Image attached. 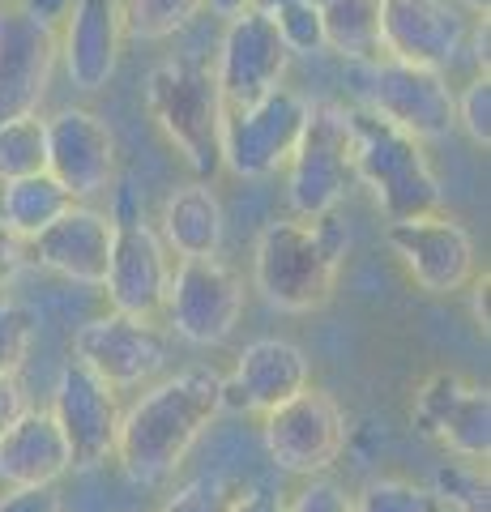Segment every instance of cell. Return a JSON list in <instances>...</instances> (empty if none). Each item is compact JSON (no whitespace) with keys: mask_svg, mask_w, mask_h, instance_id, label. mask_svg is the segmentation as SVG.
<instances>
[{"mask_svg":"<svg viewBox=\"0 0 491 512\" xmlns=\"http://www.w3.org/2000/svg\"><path fill=\"white\" fill-rule=\"evenodd\" d=\"M321 18L325 52H338L351 64L380 60V0H312Z\"/></svg>","mask_w":491,"mask_h":512,"instance_id":"d4e9b609","label":"cell"},{"mask_svg":"<svg viewBox=\"0 0 491 512\" xmlns=\"http://www.w3.org/2000/svg\"><path fill=\"white\" fill-rule=\"evenodd\" d=\"M312 384L308 355L287 338H257L240 350L235 372L223 376V410L269 414Z\"/></svg>","mask_w":491,"mask_h":512,"instance_id":"d6986e66","label":"cell"},{"mask_svg":"<svg viewBox=\"0 0 491 512\" xmlns=\"http://www.w3.org/2000/svg\"><path fill=\"white\" fill-rule=\"evenodd\" d=\"M287 512H355V495H346V487L329 483V478H312L287 504Z\"/></svg>","mask_w":491,"mask_h":512,"instance_id":"836d02e7","label":"cell"},{"mask_svg":"<svg viewBox=\"0 0 491 512\" xmlns=\"http://www.w3.org/2000/svg\"><path fill=\"white\" fill-rule=\"evenodd\" d=\"M282 43H287L291 56H316L325 52V35H321V18H316V5L312 0H291V5H282L274 18Z\"/></svg>","mask_w":491,"mask_h":512,"instance_id":"4dcf8cb0","label":"cell"},{"mask_svg":"<svg viewBox=\"0 0 491 512\" xmlns=\"http://www.w3.org/2000/svg\"><path fill=\"white\" fill-rule=\"evenodd\" d=\"M261 419L269 461L291 474H325L346 448V410L334 402V393L312 384Z\"/></svg>","mask_w":491,"mask_h":512,"instance_id":"30bf717a","label":"cell"},{"mask_svg":"<svg viewBox=\"0 0 491 512\" xmlns=\"http://www.w3.org/2000/svg\"><path fill=\"white\" fill-rule=\"evenodd\" d=\"M355 184V137H351V103L316 99L308 103V120L299 146L287 163V205L295 218L334 214Z\"/></svg>","mask_w":491,"mask_h":512,"instance_id":"5b68a950","label":"cell"},{"mask_svg":"<svg viewBox=\"0 0 491 512\" xmlns=\"http://www.w3.org/2000/svg\"><path fill=\"white\" fill-rule=\"evenodd\" d=\"M308 120V99L291 86H278L252 107L223 111V167L240 180H265L287 171Z\"/></svg>","mask_w":491,"mask_h":512,"instance_id":"ba28073f","label":"cell"},{"mask_svg":"<svg viewBox=\"0 0 491 512\" xmlns=\"http://www.w3.org/2000/svg\"><path fill=\"white\" fill-rule=\"evenodd\" d=\"M0 512H65L56 487H9L0 495Z\"/></svg>","mask_w":491,"mask_h":512,"instance_id":"e575fe53","label":"cell"},{"mask_svg":"<svg viewBox=\"0 0 491 512\" xmlns=\"http://www.w3.org/2000/svg\"><path fill=\"white\" fill-rule=\"evenodd\" d=\"M116 5H120L124 39L154 43L184 30L205 9V0H116Z\"/></svg>","mask_w":491,"mask_h":512,"instance_id":"4316f807","label":"cell"},{"mask_svg":"<svg viewBox=\"0 0 491 512\" xmlns=\"http://www.w3.org/2000/svg\"><path fill=\"white\" fill-rule=\"evenodd\" d=\"M205 5H210V13H214V18L231 22V18H240L244 9H252V0H205Z\"/></svg>","mask_w":491,"mask_h":512,"instance_id":"60d3db41","label":"cell"},{"mask_svg":"<svg viewBox=\"0 0 491 512\" xmlns=\"http://www.w3.org/2000/svg\"><path fill=\"white\" fill-rule=\"evenodd\" d=\"M69 470V444L60 436L52 410L30 406L0 436V478L9 487H56Z\"/></svg>","mask_w":491,"mask_h":512,"instance_id":"7402d4cb","label":"cell"},{"mask_svg":"<svg viewBox=\"0 0 491 512\" xmlns=\"http://www.w3.org/2000/svg\"><path fill=\"white\" fill-rule=\"evenodd\" d=\"M124 52V26L116 0H73L60 30V60L77 90H103L116 77Z\"/></svg>","mask_w":491,"mask_h":512,"instance_id":"44dd1931","label":"cell"},{"mask_svg":"<svg viewBox=\"0 0 491 512\" xmlns=\"http://www.w3.org/2000/svg\"><path fill=\"white\" fill-rule=\"evenodd\" d=\"M120 393L112 384L69 359L60 367L56 397H52V419L60 436L69 444V466L73 470H94L116 453V431H120Z\"/></svg>","mask_w":491,"mask_h":512,"instance_id":"4fadbf2b","label":"cell"},{"mask_svg":"<svg viewBox=\"0 0 491 512\" xmlns=\"http://www.w3.org/2000/svg\"><path fill=\"white\" fill-rule=\"evenodd\" d=\"M231 512H287V500L269 487H248L231 500Z\"/></svg>","mask_w":491,"mask_h":512,"instance_id":"74e56055","label":"cell"},{"mask_svg":"<svg viewBox=\"0 0 491 512\" xmlns=\"http://www.w3.org/2000/svg\"><path fill=\"white\" fill-rule=\"evenodd\" d=\"M223 201L210 184H184L163 201V248L180 261H210L223 248Z\"/></svg>","mask_w":491,"mask_h":512,"instance_id":"603a6c76","label":"cell"},{"mask_svg":"<svg viewBox=\"0 0 491 512\" xmlns=\"http://www.w3.org/2000/svg\"><path fill=\"white\" fill-rule=\"evenodd\" d=\"M359 94L363 107L415 137L419 146L449 141L457 133V90L445 73L380 56L372 64H359Z\"/></svg>","mask_w":491,"mask_h":512,"instance_id":"8992f818","label":"cell"},{"mask_svg":"<svg viewBox=\"0 0 491 512\" xmlns=\"http://www.w3.org/2000/svg\"><path fill=\"white\" fill-rule=\"evenodd\" d=\"M146 111L184 167L201 175V184L223 171V99L210 64H154L146 77Z\"/></svg>","mask_w":491,"mask_h":512,"instance_id":"277c9868","label":"cell"},{"mask_svg":"<svg viewBox=\"0 0 491 512\" xmlns=\"http://www.w3.org/2000/svg\"><path fill=\"white\" fill-rule=\"evenodd\" d=\"M355 512H445L432 487H419L410 478H372L355 495Z\"/></svg>","mask_w":491,"mask_h":512,"instance_id":"f1b7e54d","label":"cell"},{"mask_svg":"<svg viewBox=\"0 0 491 512\" xmlns=\"http://www.w3.org/2000/svg\"><path fill=\"white\" fill-rule=\"evenodd\" d=\"M47 175L60 180L73 201H90L116 184V133L86 107H60L47 116Z\"/></svg>","mask_w":491,"mask_h":512,"instance_id":"ac0fdd59","label":"cell"},{"mask_svg":"<svg viewBox=\"0 0 491 512\" xmlns=\"http://www.w3.org/2000/svg\"><path fill=\"white\" fill-rule=\"evenodd\" d=\"M60 60V30L9 0L0 5V124L39 111Z\"/></svg>","mask_w":491,"mask_h":512,"instance_id":"5bb4252c","label":"cell"},{"mask_svg":"<svg viewBox=\"0 0 491 512\" xmlns=\"http://www.w3.org/2000/svg\"><path fill=\"white\" fill-rule=\"evenodd\" d=\"M457 128H462L479 150L491 146V77H474V82L457 94Z\"/></svg>","mask_w":491,"mask_h":512,"instance_id":"d6a6232c","label":"cell"},{"mask_svg":"<svg viewBox=\"0 0 491 512\" xmlns=\"http://www.w3.org/2000/svg\"><path fill=\"white\" fill-rule=\"evenodd\" d=\"M18 5L30 13V18H39V22H47V26H56V22L69 13L73 0H18Z\"/></svg>","mask_w":491,"mask_h":512,"instance_id":"ab89813d","label":"cell"},{"mask_svg":"<svg viewBox=\"0 0 491 512\" xmlns=\"http://www.w3.org/2000/svg\"><path fill=\"white\" fill-rule=\"evenodd\" d=\"M171 355V338L150 320H129V316H99L86 320L73 338V359L90 367L94 376L112 389H137L154 372H163Z\"/></svg>","mask_w":491,"mask_h":512,"instance_id":"2e32d148","label":"cell"},{"mask_svg":"<svg viewBox=\"0 0 491 512\" xmlns=\"http://www.w3.org/2000/svg\"><path fill=\"white\" fill-rule=\"evenodd\" d=\"M112 235V214L94 210V205H73L65 218H56L52 227L30 239L26 256L77 286H103L107 261H112Z\"/></svg>","mask_w":491,"mask_h":512,"instance_id":"ffe728a7","label":"cell"},{"mask_svg":"<svg viewBox=\"0 0 491 512\" xmlns=\"http://www.w3.org/2000/svg\"><path fill=\"white\" fill-rule=\"evenodd\" d=\"M436 500L440 508L453 512H491V487H487V466H470V461H449L436 470Z\"/></svg>","mask_w":491,"mask_h":512,"instance_id":"83f0119b","label":"cell"},{"mask_svg":"<svg viewBox=\"0 0 491 512\" xmlns=\"http://www.w3.org/2000/svg\"><path fill=\"white\" fill-rule=\"evenodd\" d=\"M30 410V397H26V384L18 376H0V436L22 419Z\"/></svg>","mask_w":491,"mask_h":512,"instance_id":"d590c367","label":"cell"},{"mask_svg":"<svg viewBox=\"0 0 491 512\" xmlns=\"http://www.w3.org/2000/svg\"><path fill=\"white\" fill-rule=\"evenodd\" d=\"M47 171V124L39 111L0 124V184Z\"/></svg>","mask_w":491,"mask_h":512,"instance_id":"484cf974","label":"cell"},{"mask_svg":"<svg viewBox=\"0 0 491 512\" xmlns=\"http://www.w3.org/2000/svg\"><path fill=\"white\" fill-rule=\"evenodd\" d=\"M487 291H491V278H487V269H483V274H474V278H470L474 325H479V333H483V338H487V325H491V320H487Z\"/></svg>","mask_w":491,"mask_h":512,"instance_id":"f35d334b","label":"cell"},{"mask_svg":"<svg viewBox=\"0 0 491 512\" xmlns=\"http://www.w3.org/2000/svg\"><path fill=\"white\" fill-rule=\"evenodd\" d=\"M231 500H235V491L227 487L223 474H201L171 495L163 512H231Z\"/></svg>","mask_w":491,"mask_h":512,"instance_id":"1f68e13d","label":"cell"},{"mask_svg":"<svg viewBox=\"0 0 491 512\" xmlns=\"http://www.w3.org/2000/svg\"><path fill=\"white\" fill-rule=\"evenodd\" d=\"M462 5L474 13V18H487V13H491V0H462Z\"/></svg>","mask_w":491,"mask_h":512,"instance_id":"7bdbcfd3","label":"cell"},{"mask_svg":"<svg viewBox=\"0 0 491 512\" xmlns=\"http://www.w3.org/2000/svg\"><path fill=\"white\" fill-rule=\"evenodd\" d=\"M410 419L423 436L453 448L470 466H487L491 457V393L453 372H436L419 384Z\"/></svg>","mask_w":491,"mask_h":512,"instance_id":"e0dca14e","label":"cell"},{"mask_svg":"<svg viewBox=\"0 0 491 512\" xmlns=\"http://www.w3.org/2000/svg\"><path fill=\"white\" fill-rule=\"evenodd\" d=\"M112 222H116L112 261H107V278H103L112 312L158 325L167 308V286H171V252L163 248V239H158L150 222H141L129 192H120Z\"/></svg>","mask_w":491,"mask_h":512,"instance_id":"52a82bcc","label":"cell"},{"mask_svg":"<svg viewBox=\"0 0 491 512\" xmlns=\"http://www.w3.org/2000/svg\"><path fill=\"white\" fill-rule=\"evenodd\" d=\"M22 265H26V239H18L0 222V291L22 274Z\"/></svg>","mask_w":491,"mask_h":512,"instance_id":"8d00e7d4","label":"cell"},{"mask_svg":"<svg viewBox=\"0 0 491 512\" xmlns=\"http://www.w3.org/2000/svg\"><path fill=\"white\" fill-rule=\"evenodd\" d=\"M351 137H355V184L372 192L376 210L389 222L445 210L440 175L415 137H406L402 128L380 120L368 107H351Z\"/></svg>","mask_w":491,"mask_h":512,"instance_id":"3957f363","label":"cell"},{"mask_svg":"<svg viewBox=\"0 0 491 512\" xmlns=\"http://www.w3.org/2000/svg\"><path fill=\"white\" fill-rule=\"evenodd\" d=\"M244 278L227 261H176L171 265L163 320L193 346H223L244 316Z\"/></svg>","mask_w":491,"mask_h":512,"instance_id":"9c48e42d","label":"cell"},{"mask_svg":"<svg viewBox=\"0 0 491 512\" xmlns=\"http://www.w3.org/2000/svg\"><path fill=\"white\" fill-rule=\"evenodd\" d=\"M351 231L334 214L321 218H274L252 248V286L278 312H321L338 291Z\"/></svg>","mask_w":491,"mask_h":512,"instance_id":"7a4b0ae2","label":"cell"},{"mask_svg":"<svg viewBox=\"0 0 491 512\" xmlns=\"http://www.w3.org/2000/svg\"><path fill=\"white\" fill-rule=\"evenodd\" d=\"M35 342V312L0 295V376H18Z\"/></svg>","mask_w":491,"mask_h":512,"instance_id":"f546056e","label":"cell"},{"mask_svg":"<svg viewBox=\"0 0 491 512\" xmlns=\"http://www.w3.org/2000/svg\"><path fill=\"white\" fill-rule=\"evenodd\" d=\"M218 414H223V372L184 367V372L150 384L120 414L112 457L137 483H158L188 457V448L205 436V427Z\"/></svg>","mask_w":491,"mask_h":512,"instance_id":"6da1fadb","label":"cell"},{"mask_svg":"<svg viewBox=\"0 0 491 512\" xmlns=\"http://www.w3.org/2000/svg\"><path fill=\"white\" fill-rule=\"evenodd\" d=\"M282 5H291V0H252V9L265 13V18H274V13H278Z\"/></svg>","mask_w":491,"mask_h":512,"instance_id":"b9f144b4","label":"cell"},{"mask_svg":"<svg viewBox=\"0 0 491 512\" xmlns=\"http://www.w3.org/2000/svg\"><path fill=\"white\" fill-rule=\"evenodd\" d=\"M385 239H389L393 256L402 261V269L427 295H453V291H462V286H470V278L479 274L470 231L445 210L406 218V222H389Z\"/></svg>","mask_w":491,"mask_h":512,"instance_id":"7c38bea8","label":"cell"},{"mask_svg":"<svg viewBox=\"0 0 491 512\" xmlns=\"http://www.w3.org/2000/svg\"><path fill=\"white\" fill-rule=\"evenodd\" d=\"M73 205H82V201H73V192L60 180H52L47 171L26 175V180H9L0 188V222L18 239H26V244L39 231L52 227L56 218H65Z\"/></svg>","mask_w":491,"mask_h":512,"instance_id":"cb8c5ba5","label":"cell"},{"mask_svg":"<svg viewBox=\"0 0 491 512\" xmlns=\"http://www.w3.org/2000/svg\"><path fill=\"white\" fill-rule=\"evenodd\" d=\"M0 5H9V0H0Z\"/></svg>","mask_w":491,"mask_h":512,"instance_id":"ee69618b","label":"cell"},{"mask_svg":"<svg viewBox=\"0 0 491 512\" xmlns=\"http://www.w3.org/2000/svg\"><path fill=\"white\" fill-rule=\"evenodd\" d=\"M470 22L449 0H380V56L445 73L466 52Z\"/></svg>","mask_w":491,"mask_h":512,"instance_id":"9a60e30c","label":"cell"},{"mask_svg":"<svg viewBox=\"0 0 491 512\" xmlns=\"http://www.w3.org/2000/svg\"><path fill=\"white\" fill-rule=\"evenodd\" d=\"M287 69H291V52L282 43L278 26L265 13L244 9L240 18L227 22L223 43H218V60H214V82H218L223 111L252 107L278 86H287Z\"/></svg>","mask_w":491,"mask_h":512,"instance_id":"8fae6325","label":"cell"}]
</instances>
